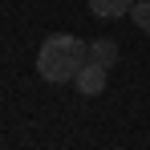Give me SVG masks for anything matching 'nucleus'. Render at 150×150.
Segmentation results:
<instances>
[{
	"mask_svg": "<svg viewBox=\"0 0 150 150\" xmlns=\"http://www.w3.org/2000/svg\"><path fill=\"white\" fill-rule=\"evenodd\" d=\"M89 61V45L81 41V37H69V33H53L41 41V49H37V73L45 77V81H73L81 73V65Z\"/></svg>",
	"mask_w": 150,
	"mask_h": 150,
	"instance_id": "obj_1",
	"label": "nucleus"
},
{
	"mask_svg": "<svg viewBox=\"0 0 150 150\" xmlns=\"http://www.w3.org/2000/svg\"><path fill=\"white\" fill-rule=\"evenodd\" d=\"M105 73H110L105 65H98V61H85V65H81V73L73 77V85L85 93V98H98L101 89H105Z\"/></svg>",
	"mask_w": 150,
	"mask_h": 150,
	"instance_id": "obj_2",
	"label": "nucleus"
},
{
	"mask_svg": "<svg viewBox=\"0 0 150 150\" xmlns=\"http://www.w3.org/2000/svg\"><path fill=\"white\" fill-rule=\"evenodd\" d=\"M89 61L114 69V65H118V41H114V37H98V41H89Z\"/></svg>",
	"mask_w": 150,
	"mask_h": 150,
	"instance_id": "obj_3",
	"label": "nucleus"
},
{
	"mask_svg": "<svg viewBox=\"0 0 150 150\" xmlns=\"http://www.w3.org/2000/svg\"><path fill=\"white\" fill-rule=\"evenodd\" d=\"M130 4H134V0H89V12L114 21V16H126V12H130Z\"/></svg>",
	"mask_w": 150,
	"mask_h": 150,
	"instance_id": "obj_4",
	"label": "nucleus"
},
{
	"mask_svg": "<svg viewBox=\"0 0 150 150\" xmlns=\"http://www.w3.org/2000/svg\"><path fill=\"white\" fill-rule=\"evenodd\" d=\"M130 21L142 28V33H150V0H134L130 4Z\"/></svg>",
	"mask_w": 150,
	"mask_h": 150,
	"instance_id": "obj_5",
	"label": "nucleus"
}]
</instances>
